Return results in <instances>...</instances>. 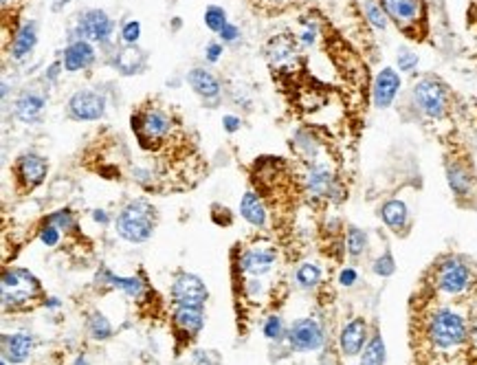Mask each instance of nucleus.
Segmentation results:
<instances>
[{"mask_svg": "<svg viewBox=\"0 0 477 365\" xmlns=\"http://www.w3.org/2000/svg\"><path fill=\"white\" fill-rule=\"evenodd\" d=\"M117 234L134 244H141L152 238L156 227V209L146 200H132L119 212L117 220Z\"/></svg>", "mask_w": 477, "mask_h": 365, "instance_id": "f257e3e1", "label": "nucleus"}, {"mask_svg": "<svg viewBox=\"0 0 477 365\" xmlns=\"http://www.w3.org/2000/svg\"><path fill=\"white\" fill-rule=\"evenodd\" d=\"M429 341L440 350H451L464 344L466 339V324L462 315H458L451 308H440L431 315L427 324Z\"/></svg>", "mask_w": 477, "mask_h": 365, "instance_id": "f03ea898", "label": "nucleus"}, {"mask_svg": "<svg viewBox=\"0 0 477 365\" xmlns=\"http://www.w3.org/2000/svg\"><path fill=\"white\" fill-rule=\"evenodd\" d=\"M40 295V282L25 268H7L3 273V306L20 308Z\"/></svg>", "mask_w": 477, "mask_h": 365, "instance_id": "7ed1b4c3", "label": "nucleus"}, {"mask_svg": "<svg viewBox=\"0 0 477 365\" xmlns=\"http://www.w3.org/2000/svg\"><path fill=\"white\" fill-rule=\"evenodd\" d=\"M414 102L427 117L440 119V117H444V112L449 108L446 86L436 77H424L414 88Z\"/></svg>", "mask_w": 477, "mask_h": 365, "instance_id": "20e7f679", "label": "nucleus"}, {"mask_svg": "<svg viewBox=\"0 0 477 365\" xmlns=\"http://www.w3.org/2000/svg\"><path fill=\"white\" fill-rule=\"evenodd\" d=\"M132 128L136 130V136H139L141 146H152L156 141L165 139V136L172 132V117L161 108H150L146 112H141L139 117H132Z\"/></svg>", "mask_w": 477, "mask_h": 365, "instance_id": "39448f33", "label": "nucleus"}, {"mask_svg": "<svg viewBox=\"0 0 477 365\" xmlns=\"http://www.w3.org/2000/svg\"><path fill=\"white\" fill-rule=\"evenodd\" d=\"M172 300L176 306H196L202 308L207 302V286L192 273H178L172 282Z\"/></svg>", "mask_w": 477, "mask_h": 365, "instance_id": "423d86ee", "label": "nucleus"}, {"mask_svg": "<svg viewBox=\"0 0 477 365\" xmlns=\"http://www.w3.org/2000/svg\"><path fill=\"white\" fill-rule=\"evenodd\" d=\"M68 112L77 121H95L102 119L106 112V97L97 90H77V93L68 99Z\"/></svg>", "mask_w": 477, "mask_h": 365, "instance_id": "0eeeda50", "label": "nucleus"}, {"mask_svg": "<svg viewBox=\"0 0 477 365\" xmlns=\"http://www.w3.org/2000/svg\"><path fill=\"white\" fill-rule=\"evenodd\" d=\"M288 341L292 350L312 352L324 346V330L314 319H300L288 330Z\"/></svg>", "mask_w": 477, "mask_h": 365, "instance_id": "6e6552de", "label": "nucleus"}, {"mask_svg": "<svg viewBox=\"0 0 477 365\" xmlns=\"http://www.w3.org/2000/svg\"><path fill=\"white\" fill-rule=\"evenodd\" d=\"M16 174H18V182L22 185V190L31 192L33 187L40 185L44 178H47L49 163L44 156H40L35 152H27L16 161Z\"/></svg>", "mask_w": 477, "mask_h": 365, "instance_id": "1a4fd4ad", "label": "nucleus"}, {"mask_svg": "<svg viewBox=\"0 0 477 365\" xmlns=\"http://www.w3.org/2000/svg\"><path fill=\"white\" fill-rule=\"evenodd\" d=\"M468 284H471V271L460 260L451 258L442 262V266L438 268V288L442 293L458 295V293H464Z\"/></svg>", "mask_w": 477, "mask_h": 365, "instance_id": "9d476101", "label": "nucleus"}, {"mask_svg": "<svg viewBox=\"0 0 477 365\" xmlns=\"http://www.w3.org/2000/svg\"><path fill=\"white\" fill-rule=\"evenodd\" d=\"M112 29H115V25H112V20L108 18V13L102 11V9L86 11L80 18V25H77V33L80 36L93 40V42H99V44H106L110 40Z\"/></svg>", "mask_w": 477, "mask_h": 365, "instance_id": "9b49d317", "label": "nucleus"}, {"mask_svg": "<svg viewBox=\"0 0 477 365\" xmlns=\"http://www.w3.org/2000/svg\"><path fill=\"white\" fill-rule=\"evenodd\" d=\"M380 7L385 9L400 29L414 27L422 18V3L420 0H378Z\"/></svg>", "mask_w": 477, "mask_h": 365, "instance_id": "f8f14e48", "label": "nucleus"}, {"mask_svg": "<svg viewBox=\"0 0 477 365\" xmlns=\"http://www.w3.org/2000/svg\"><path fill=\"white\" fill-rule=\"evenodd\" d=\"M187 82L194 88V93L204 104L214 106L220 99V82L214 77V73H209V71H204V68L196 66V68H192V71L187 73Z\"/></svg>", "mask_w": 477, "mask_h": 365, "instance_id": "ddd939ff", "label": "nucleus"}, {"mask_svg": "<svg viewBox=\"0 0 477 365\" xmlns=\"http://www.w3.org/2000/svg\"><path fill=\"white\" fill-rule=\"evenodd\" d=\"M93 62H95V49L90 47V42L80 38V40H73L66 47L62 66L66 68V71L75 73V71H82V68H88Z\"/></svg>", "mask_w": 477, "mask_h": 365, "instance_id": "4468645a", "label": "nucleus"}, {"mask_svg": "<svg viewBox=\"0 0 477 365\" xmlns=\"http://www.w3.org/2000/svg\"><path fill=\"white\" fill-rule=\"evenodd\" d=\"M400 88V77L394 68H383L374 82V104L378 108H388L396 99V93Z\"/></svg>", "mask_w": 477, "mask_h": 365, "instance_id": "2eb2a0df", "label": "nucleus"}, {"mask_svg": "<svg viewBox=\"0 0 477 365\" xmlns=\"http://www.w3.org/2000/svg\"><path fill=\"white\" fill-rule=\"evenodd\" d=\"M366 337H368V326L363 319H352V322L344 328L341 332V339H339V346H341V352L346 356H354L363 350L366 346Z\"/></svg>", "mask_w": 477, "mask_h": 365, "instance_id": "dca6fc26", "label": "nucleus"}, {"mask_svg": "<svg viewBox=\"0 0 477 365\" xmlns=\"http://www.w3.org/2000/svg\"><path fill=\"white\" fill-rule=\"evenodd\" d=\"M33 339L27 332H13L3 337V359L9 363H25L31 354Z\"/></svg>", "mask_w": 477, "mask_h": 365, "instance_id": "f3484780", "label": "nucleus"}, {"mask_svg": "<svg viewBox=\"0 0 477 365\" xmlns=\"http://www.w3.org/2000/svg\"><path fill=\"white\" fill-rule=\"evenodd\" d=\"M275 258H278L275 251H270V249H253V251H246L242 256L240 266L244 273H248V276L260 278V276H266V273L273 268Z\"/></svg>", "mask_w": 477, "mask_h": 365, "instance_id": "a211bd4d", "label": "nucleus"}, {"mask_svg": "<svg viewBox=\"0 0 477 365\" xmlns=\"http://www.w3.org/2000/svg\"><path fill=\"white\" fill-rule=\"evenodd\" d=\"M115 68L124 77L139 75L146 68V53L139 47H134V44H128V47H124L115 55Z\"/></svg>", "mask_w": 477, "mask_h": 365, "instance_id": "6ab92c4d", "label": "nucleus"}, {"mask_svg": "<svg viewBox=\"0 0 477 365\" xmlns=\"http://www.w3.org/2000/svg\"><path fill=\"white\" fill-rule=\"evenodd\" d=\"M44 106H47V102H44L40 93H25L16 102V117L22 124H35L42 117Z\"/></svg>", "mask_w": 477, "mask_h": 365, "instance_id": "aec40b11", "label": "nucleus"}, {"mask_svg": "<svg viewBox=\"0 0 477 365\" xmlns=\"http://www.w3.org/2000/svg\"><path fill=\"white\" fill-rule=\"evenodd\" d=\"M35 42H38V27H35L33 20H29V22H25V25L18 29V33H16V38L11 42V55L16 60L27 58L33 51Z\"/></svg>", "mask_w": 477, "mask_h": 365, "instance_id": "412c9836", "label": "nucleus"}, {"mask_svg": "<svg viewBox=\"0 0 477 365\" xmlns=\"http://www.w3.org/2000/svg\"><path fill=\"white\" fill-rule=\"evenodd\" d=\"M204 317H202V308L196 306H176L174 310V326L178 330H183L187 334H194L202 328Z\"/></svg>", "mask_w": 477, "mask_h": 365, "instance_id": "4be33fe9", "label": "nucleus"}, {"mask_svg": "<svg viewBox=\"0 0 477 365\" xmlns=\"http://www.w3.org/2000/svg\"><path fill=\"white\" fill-rule=\"evenodd\" d=\"M266 53H268L270 64H275L278 68L284 66V64L295 62V47H292L290 38H286V36L273 38V40L268 42V47H266Z\"/></svg>", "mask_w": 477, "mask_h": 365, "instance_id": "5701e85b", "label": "nucleus"}, {"mask_svg": "<svg viewBox=\"0 0 477 365\" xmlns=\"http://www.w3.org/2000/svg\"><path fill=\"white\" fill-rule=\"evenodd\" d=\"M240 212L246 218V222H251L256 227H264L266 224V209L260 200V196L256 192H246L240 200Z\"/></svg>", "mask_w": 477, "mask_h": 365, "instance_id": "b1692460", "label": "nucleus"}, {"mask_svg": "<svg viewBox=\"0 0 477 365\" xmlns=\"http://www.w3.org/2000/svg\"><path fill=\"white\" fill-rule=\"evenodd\" d=\"M306 185H308V192L314 196H330L332 187H334V180L326 165H314L308 174Z\"/></svg>", "mask_w": 477, "mask_h": 365, "instance_id": "393cba45", "label": "nucleus"}, {"mask_svg": "<svg viewBox=\"0 0 477 365\" xmlns=\"http://www.w3.org/2000/svg\"><path fill=\"white\" fill-rule=\"evenodd\" d=\"M380 218H383V222L388 224L392 231H402L405 224H407V218H409L407 205L402 200H390V202H385L383 209H380Z\"/></svg>", "mask_w": 477, "mask_h": 365, "instance_id": "a878e982", "label": "nucleus"}, {"mask_svg": "<svg viewBox=\"0 0 477 365\" xmlns=\"http://www.w3.org/2000/svg\"><path fill=\"white\" fill-rule=\"evenodd\" d=\"M446 178H449V187L453 190V194L464 196V194L471 190V176H468V172H466L462 165H458V163L446 165Z\"/></svg>", "mask_w": 477, "mask_h": 365, "instance_id": "bb28decb", "label": "nucleus"}, {"mask_svg": "<svg viewBox=\"0 0 477 365\" xmlns=\"http://www.w3.org/2000/svg\"><path fill=\"white\" fill-rule=\"evenodd\" d=\"M102 276H104L106 282H110V286L124 290L128 298H139V295L143 293V284H141V280H136V278H117V276H112V273L106 271V268H104Z\"/></svg>", "mask_w": 477, "mask_h": 365, "instance_id": "cd10ccee", "label": "nucleus"}, {"mask_svg": "<svg viewBox=\"0 0 477 365\" xmlns=\"http://www.w3.org/2000/svg\"><path fill=\"white\" fill-rule=\"evenodd\" d=\"M361 365H385V344L380 334H376L366 346V350H363Z\"/></svg>", "mask_w": 477, "mask_h": 365, "instance_id": "c85d7f7f", "label": "nucleus"}, {"mask_svg": "<svg viewBox=\"0 0 477 365\" xmlns=\"http://www.w3.org/2000/svg\"><path fill=\"white\" fill-rule=\"evenodd\" d=\"M88 332H90V337H93V339L104 341V339H108L112 334V326H110V322L102 312L95 310V312H90V317H88Z\"/></svg>", "mask_w": 477, "mask_h": 365, "instance_id": "c756f323", "label": "nucleus"}, {"mask_svg": "<svg viewBox=\"0 0 477 365\" xmlns=\"http://www.w3.org/2000/svg\"><path fill=\"white\" fill-rule=\"evenodd\" d=\"M204 25H207L209 31L220 33L226 25H229V22H226V11L218 5L207 7V11H204Z\"/></svg>", "mask_w": 477, "mask_h": 365, "instance_id": "7c9ffc66", "label": "nucleus"}, {"mask_svg": "<svg viewBox=\"0 0 477 365\" xmlns=\"http://www.w3.org/2000/svg\"><path fill=\"white\" fill-rule=\"evenodd\" d=\"M319 280H322V271H319V266H314V264H302V266L297 268V282H300V286H304V288H312V286L319 284Z\"/></svg>", "mask_w": 477, "mask_h": 365, "instance_id": "2f4dec72", "label": "nucleus"}, {"mask_svg": "<svg viewBox=\"0 0 477 365\" xmlns=\"http://www.w3.org/2000/svg\"><path fill=\"white\" fill-rule=\"evenodd\" d=\"M366 246H368L366 231H361L358 227H350V231H348V251H350V256L358 258L363 251H366Z\"/></svg>", "mask_w": 477, "mask_h": 365, "instance_id": "473e14b6", "label": "nucleus"}, {"mask_svg": "<svg viewBox=\"0 0 477 365\" xmlns=\"http://www.w3.org/2000/svg\"><path fill=\"white\" fill-rule=\"evenodd\" d=\"M366 16L376 29H388V13H385V9L376 0H368L366 3Z\"/></svg>", "mask_w": 477, "mask_h": 365, "instance_id": "72a5a7b5", "label": "nucleus"}, {"mask_svg": "<svg viewBox=\"0 0 477 365\" xmlns=\"http://www.w3.org/2000/svg\"><path fill=\"white\" fill-rule=\"evenodd\" d=\"M47 220L53 222L55 227H60L62 231H71L73 227H75V216H73L71 212H68V209H60V212L51 214Z\"/></svg>", "mask_w": 477, "mask_h": 365, "instance_id": "f704fd0d", "label": "nucleus"}, {"mask_svg": "<svg viewBox=\"0 0 477 365\" xmlns=\"http://www.w3.org/2000/svg\"><path fill=\"white\" fill-rule=\"evenodd\" d=\"M60 234H62L60 227H55L53 222L47 220L42 229H40V240H42V244H47V246H55L60 242Z\"/></svg>", "mask_w": 477, "mask_h": 365, "instance_id": "c9c22d12", "label": "nucleus"}, {"mask_svg": "<svg viewBox=\"0 0 477 365\" xmlns=\"http://www.w3.org/2000/svg\"><path fill=\"white\" fill-rule=\"evenodd\" d=\"M416 66H418V55L416 53H412L405 47L398 49V68H400V71L409 73V71H414Z\"/></svg>", "mask_w": 477, "mask_h": 365, "instance_id": "e433bc0d", "label": "nucleus"}, {"mask_svg": "<svg viewBox=\"0 0 477 365\" xmlns=\"http://www.w3.org/2000/svg\"><path fill=\"white\" fill-rule=\"evenodd\" d=\"M139 36H141V25L136 20H128L121 29V38L126 40V44H134L139 40Z\"/></svg>", "mask_w": 477, "mask_h": 365, "instance_id": "4c0bfd02", "label": "nucleus"}, {"mask_svg": "<svg viewBox=\"0 0 477 365\" xmlns=\"http://www.w3.org/2000/svg\"><path fill=\"white\" fill-rule=\"evenodd\" d=\"M282 330H284V326H282V319L280 317H270L268 322L264 324V334L270 341H278L282 337Z\"/></svg>", "mask_w": 477, "mask_h": 365, "instance_id": "58836bf2", "label": "nucleus"}, {"mask_svg": "<svg viewBox=\"0 0 477 365\" xmlns=\"http://www.w3.org/2000/svg\"><path fill=\"white\" fill-rule=\"evenodd\" d=\"M394 268H396V266H394V260H392L390 254L380 256V258L374 262V273H376V276H392Z\"/></svg>", "mask_w": 477, "mask_h": 365, "instance_id": "ea45409f", "label": "nucleus"}, {"mask_svg": "<svg viewBox=\"0 0 477 365\" xmlns=\"http://www.w3.org/2000/svg\"><path fill=\"white\" fill-rule=\"evenodd\" d=\"M220 55H222V44H218V42L207 44V49H204V58H207L209 62H218Z\"/></svg>", "mask_w": 477, "mask_h": 365, "instance_id": "a19ab883", "label": "nucleus"}, {"mask_svg": "<svg viewBox=\"0 0 477 365\" xmlns=\"http://www.w3.org/2000/svg\"><path fill=\"white\" fill-rule=\"evenodd\" d=\"M238 36H240V29H238L236 25H226V27L220 31V40H222V42H236Z\"/></svg>", "mask_w": 477, "mask_h": 365, "instance_id": "79ce46f5", "label": "nucleus"}, {"mask_svg": "<svg viewBox=\"0 0 477 365\" xmlns=\"http://www.w3.org/2000/svg\"><path fill=\"white\" fill-rule=\"evenodd\" d=\"M222 126H224V130H226V132H238V130H240V126H242V121H240V117L224 115V117H222Z\"/></svg>", "mask_w": 477, "mask_h": 365, "instance_id": "37998d69", "label": "nucleus"}, {"mask_svg": "<svg viewBox=\"0 0 477 365\" xmlns=\"http://www.w3.org/2000/svg\"><path fill=\"white\" fill-rule=\"evenodd\" d=\"M339 282L344 284V286H352V284L356 282V271H354V268H346L344 273H341Z\"/></svg>", "mask_w": 477, "mask_h": 365, "instance_id": "c03bdc74", "label": "nucleus"}, {"mask_svg": "<svg viewBox=\"0 0 477 365\" xmlns=\"http://www.w3.org/2000/svg\"><path fill=\"white\" fill-rule=\"evenodd\" d=\"M314 36H317V27L314 25H308L306 31L302 33V44H312L314 42Z\"/></svg>", "mask_w": 477, "mask_h": 365, "instance_id": "a18cd8bd", "label": "nucleus"}, {"mask_svg": "<svg viewBox=\"0 0 477 365\" xmlns=\"http://www.w3.org/2000/svg\"><path fill=\"white\" fill-rule=\"evenodd\" d=\"M93 218H95L97 222H102V224H108V214H106L104 209H95V212H93Z\"/></svg>", "mask_w": 477, "mask_h": 365, "instance_id": "49530a36", "label": "nucleus"}, {"mask_svg": "<svg viewBox=\"0 0 477 365\" xmlns=\"http://www.w3.org/2000/svg\"><path fill=\"white\" fill-rule=\"evenodd\" d=\"M57 71H60V64H53L51 68H49V80H55V75H57Z\"/></svg>", "mask_w": 477, "mask_h": 365, "instance_id": "de8ad7c7", "label": "nucleus"}, {"mask_svg": "<svg viewBox=\"0 0 477 365\" xmlns=\"http://www.w3.org/2000/svg\"><path fill=\"white\" fill-rule=\"evenodd\" d=\"M75 365H88V363H86V361H77Z\"/></svg>", "mask_w": 477, "mask_h": 365, "instance_id": "09e8293b", "label": "nucleus"}]
</instances>
